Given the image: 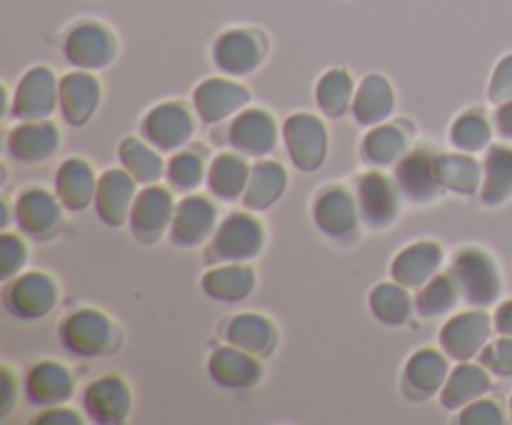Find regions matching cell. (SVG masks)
<instances>
[{
	"label": "cell",
	"instance_id": "6da1fadb",
	"mask_svg": "<svg viewBox=\"0 0 512 425\" xmlns=\"http://www.w3.org/2000/svg\"><path fill=\"white\" fill-rule=\"evenodd\" d=\"M60 343L73 355L95 358L113 353L120 345V333L98 310H75L60 325Z\"/></svg>",
	"mask_w": 512,
	"mask_h": 425
},
{
	"label": "cell",
	"instance_id": "7a4b0ae2",
	"mask_svg": "<svg viewBox=\"0 0 512 425\" xmlns=\"http://www.w3.org/2000/svg\"><path fill=\"white\" fill-rule=\"evenodd\" d=\"M453 278L458 280V288L468 303L480 305H493L495 300L503 293V278L495 265V260L488 253L478 248L460 250L453 260Z\"/></svg>",
	"mask_w": 512,
	"mask_h": 425
},
{
	"label": "cell",
	"instance_id": "3957f363",
	"mask_svg": "<svg viewBox=\"0 0 512 425\" xmlns=\"http://www.w3.org/2000/svg\"><path fill=\"white\" fill-rule=\"evenodd\" d=\"M263 225L248 213H233L220 223L215 230V238L208 248V260H228V263H240V260L255 258L263 248Z\"/></svg>",
	"mask_w": 512,
	"mask_h": 425
},
{
	"label": "cell",
	"instance_id": "277c9868",
	"mask_svg": "<svg viewBox=\"0 0 512 425\" xmlns=\"http://www.w3.org/2000/svg\"><path fill=\"white\" fill-rule=\"evenodd\" d=\"M58 303V288L45 273H25L3 290V305L23 320L45 318Z\"/></svg>",
	"mask_w": 512,
	"mask_h": 425
},
{
	"label": "cell",
	"instance_id": "5b68a950",
	"mask_svg": "<svg viewBox=\"0 0 512 425\" xmlns=\"http://www.w3.org/2000/svg\"><path fill=\"white\" fill-rule=\"evenodd\" d=\"M283 138L295 168L310 173L323 165L328 140H325L323 123L315 115H290L283 125Z\"/></svg>",
	"mask_w": 512,
	"mask_h": 425
},
{
	"label": "cell",
	"instance_id": "8992f818",
	"mask_svg": "<svg viewBox=\"0 0 512 425\" xmlns=\"http://www.w3.org/2000/svg\"><path fill=\"white\" fill-rule=\"evenodd\" d=\"M55 105H60V83L53 70L33 68L20 80L10 113L20 120H45Z\"/></svg>",
	"mask_w": 512,
	"mask_h": 425
},
{
	"label": "cell",
	"instance_id": "52a82bcc",
	"mask_svg": "<svg viewBox=\"0 0 512 425\" xmlns=\"http://www.w3.org/2000/svg\"><path fill=\"white\" fill-rule=\"evenodd\" d=\"M265 43L258 30H228L215 40L213 60L223 73L230 75H248L263 63Z\"/></svg>",
	"mask_w": 512,
	"mask_h": 425
},
{
	"label": "cell",
	"instance_id": "ba28073f",
	"mask_svg": "<svg viewBox=\"0 0 512 425\" xmlns=\"http://www.w3.org/2000/svg\"><path fill=\"white\" fill-rule=\"evenodd\" d=\"M173 198L165 188L158 185H148L135 195L133 210H130V230H133L135 240L140 243H158L160 235L165 233L170 223H173Z\"/></svg>",
	"mask_w": 512,
	"mask_h": 425
},
{
	"label": "cell",
	"instance_id": "9c48e42d",
	"mask_svg": "<svg viewBox=\"0 0 512 425\" xmlns=\"http://www.w3.org/2000/svg\"><path fill=\"white\" fill-rule=\"evenodd\" d=\"M193 130V115L180 103L158 105V108H153L145 115L143 125H140V133L160 153H170V150L180 148L193 135Z\"/></svg>",
	"mask_w": 512,
	"mask_h": 425
},
{
	"label": "cell",
	"instance_id": "30bf717a",
	"mask_svg": "<svg viewBox=\"0 0 512 425\" xmlns=\"http://www.w3.org/2000/svg\"><path fill=\"white\" fill-rule=\"evenodd\" d=\"M313 218L315 225H318L328 238L348 240L358 233V200H355L345 188H325L323 193L315 198Z\"/></svg>",
	"mask_w": 512,
	"mask_h": 425
},
{
	"label": "cell",
	"instance_id": "8fae6325",
	"mask_svg": "<svg viewBox=\"0 0 512 425\" xmlns=\"http://www.w3.org/2000/svg\"><path fill=\"white\" fill-rule=\"evenodd\" d=\"M58 195H50L43 188H30L15 203V220L20 230L35 240H48L58 233L63 215H60Z\"/></svg>",
	"mask_w": 512,
	"mask_h": 425
},
{
	"label": "cell",
	"instance_id": "7c38bea8",
	"mask_svg": "<svg viewBox=\"0 0 512 425\" xmlns=\"http://www.w3.org/2000/svg\"><path fill=\"white\" fill-rule=\"evenodd\" d=\"M490 338V318L480 310L453 315L440 330V345L455 360H470L480 355L483 345Z\"/></svg>",
	"mask_w": 512,
	"mask_h": 425
},
{
	"label": "cell",
	"instance_id": "4fadbf2b",
	"mask_svg": "<svg viewBox=\"0 0 512 425\" xmlns=\"http://www.w3.org/2000/svg\"><path fill=\"white\" fill-rule=\"evenodd\" d=\"M63 50L78 70H100L113 60L115 40L103 25L80 23L68 33Z\"/></svg>",
	"mask_w": 512,
	"mask_h": 425
},
{
	"label": "cell",
	"instance_id": "5bb4252c",
	"mask_svg": "<svg viewBox=\"0 0 512 425\" xmlns=\"http://www.w3.org/2000/svg\"><path fill=\"white\" fill-rule=\"evenodd\" d=\"M135 183L138 180L128 170H108L100 175L98 190H95V210L105 225L118 228L130 218L135 203Z\"/></svg>",
	"mask_w": 512,
	"mask_h": 425
},
{
	"label": "cell",
	"instance_id": "9a60e30c",
	"mask_svg": "<svg viewBox=\"0 0 512 425\" xmlns=\"http://www.w3.org/2000/svg\"><path fill=\"white\" fill-rule=\"evenodd\" d=\"M395 183L405 198L415 203H430L440 195L443 185L435 175V153L433 150H413L405 158H400L395 170Z\"/></svg>",
	"mask_w": 512,
	"mask_h": 425
},
{
	"label": "cell",
	"instance_id": "2e32d148",
	"mask_svg": "<svg viewBox=\"0 0 512 425\" xmlns=\"http://www.w3.org/2000/svg\"><path fill=\"white\" fill-rule=\"evenodd\" d=\"M83 405L93 423H123L130 413V390L118 375H105V378L88 385L83 395Z\"/></svg>",
	"mask_w": 512,
	"mask_h": 425
},
{
	"label": "cell",
	"instance_id": "e0dca14e",
	"mask_svg": "<svg viewBox=\"0 0 512 425\" xmlns=\"http://www.w3.org/2000/svg\"><path fill=\"white\" fill-rule=\"evenodd\" d=\"M358 208L370 228H388L400 213L398 190L383 173H368L358 180Z\"/></svg>",
	"mask_w": 512,
	"mask_h": 425
},
{
	"label": "cell",
	"instance_id": "ac0fdd59",
	"mask_svg": "<svg viewBox=\"0 0 512 425\" xmlns=\"http://www.w3.org/2000/svg\"><path fill=\"white\" fill-rule=\"evenodd\" d=\"M215 228V205L208 198L190 195L180 200L170 223V240L180 248H193L203 243Z\"/></svg>",
	"mask_w": 512,
	"mask_h": 425
},
{
	"label": "cell",
	"instance_id": "d6986e66",
	"mask_svg": "<svg viewBox=\"0 0 512 425\" xmlns=\"http://www.w3.org/2000/svg\"><path fill=\"white\" fill-rule=\"evenodd\" d=\"M275 143H278V125L265 110H245L230 125V145L250 158L268 155Z\"/></svg>",
	"mask_w": 512,
	"mask_h": 425
},
{
	"label": "cell",
	"instance_id": "ffe728a7",
	"mask_svg": "<svg viewBox=\"0 0 512 425\" xmlns=\"http://www.w3.org/2000/svg\"><path fill=\"white\" fill-rule=\"evenodd\" d=\"M248 100L250 93L243 85L220 78L205 80V83H200L193 93L195 110H198V115L205 123H220V120H225L228 115L245 108Z\"/></svg>",
	"mask_w": 512,
	"mask_h": 425
},
{
	"label": "cell",
	"instance_id": "44dd1931",
	"mask_svg": "<svg viewBox=\"0 0 512 425\" xmlns=\"http://www.w3.org/2000/svg\"><path fill=\"white\" fill-rule=\"evenodd\" d=\"M208 373L210 378L218 385L230 390H245L253 388L263 378V368L255 360V355L245 353V350L235 348H218L208 360Z\"/></svg>",
	"mask_w": 512,
	"mask_h": 425
},
{
	"label": "cell",
	"instance_id": "7402d4cb",
	"mask_svg": "<svg viewBox=\"0 0 512 425\" xmlns=\"http://www.w3.org/2000/svg\"><path fill=\"white\" fill-rule=\"evenodd\" d=\"M448 375V360H445L438 350H418L415 355H410L408 365H405L403 388L410 398L428 400L433 398L438 390H443Z\"/></svg>",
	"mask_w": 512,
	"mask_h": 425
},
{
	"label": "cell",
	"instance_id": "603a6c76",
	"mask_svg": "<svg viewBox=\"0 0 512 425\" xmlns=\"http://www.w3.org/2000/svg\"><path fill=\"white\" fill-rule=\"evenodd\" d=\"M440 263H443L440 245L423 240V243L408 245L403 253H398V258L390 265V273H393L395 283L420 290L430 278L438 275Z\"/></svg>",
	"mask_w": 512,
	"mask_h": 425
},
{
	"label": "cell",
	"instance_id": "cb8c5ba5",
	"mask_svg": "<svg viewBox=\"0 0 512 425\" xmlns=\"http://www.w3.org/2000/svg\"><path fill=\"white\" fill-rule=\"evenodd\" d=\"M25 395L33 405L53 408V405L65 403L73 395V375L63 365L53 363V360H43V363L33 365L28 370Z\"/></svg>",
	"mask_w": 512,
	"mask_h": 425
},
{
	"label": "cell",
	"instance_id": "d4e9b609",
	"mask_svg": "<svg viewBox=\"0 0 512 425\" xmlns=\"http://www.w3.org/2000/svg\"><path fill=\"white\" fill-rule=\"evenodd\" d=\"M58 130L48 120H25L23 125L10 130L8 153L20 163H40L50 158L58 148Z\"/></svg>",
	"mask_w": 512,
	"mask_h": 425
},
{
	"label": "cell",
	"instance_id": "484cf974",
	"mask_svg": "<svg viewBox=\"0 0 512 425\" xmlns=\"http://www.w3.org/2000/svg\"><path fill=\"white\" fill-rule=\"evenodd\" d=\"M100 100V83L90 73H68L60 78V113L65 123L85 125Z\"/></svg>",
	"mask_w": 512,
	"mask_h": 425
},
{
	"label": "cell",
	"instance_id": "4316f807",
	"mask_svg": "<svg viewBox=\"0 0 512 425\" xmlns=\"http://www.w3.org/2000/svg\"><path fill=\"white\" fill-rule=\"evenodd\" d=\"M98 178L93 168L85 160L70 158L65 160L55 175V195L68 210H83L95 200Z\"/></svg>",
	"mask_w": 512,
	"mask_h": 425
},
{
	"label": "cell",
	"instance_id": "83f0119b",
	"mask_svg": "<svg viewBox=\"0 0 512 425\" xmlns=\"http://www.w3.org/2000/svg\"><path fill=\"white\" fill-rule=\"evenodd\" d=\"M225 338L230 345L245 350V353L255 355V358H265L275 350V328L268 318L255 313L235 315L228 325H225Z\"/></svg>",
	"mask_w": 512,
	"mask_h": 425
},
{
	"label": "cell",
	"instance_id": "f1b7e54d",
	"mask_svg": "<svg viewBox=\"0 0 512 425\" xmlns=\"http://www.w3.org/2000/svg\"><path fill=\"white\" fill-rule=\"evenodd\" d=\"M485 365H475L463 360L453 373L445 380L443 390H440V398L448 410H460L465 405H470L473 400L483 398L490 388V378L485 373Z\"/></svg>",
	"mask_w": 512,
	"mask_h": 425
},
{
	"label": "cell",
	"instance_id": "f546056e",
	"mask_svg": "<svg viewBox=\"0 0 512 425\" xmlns=\"http://www.w3.org/2000/svg\"><path fill=\"white\" fill-rule=\"evenodd\" d=\"M395 95L383 75H368L353 98V115L360 125H378L393 113Z\"/></svg>",
	"mask_w": 512,
	"mask_h": 425
},
{
	"label": "cell",
	"instance_id": "4dcf8cb0",
	"mask_svg": "<svg viewBox=\"0 0 512 425\" xmlns=\"http://www.w3.org/2000/svg\"><path fill=\"white\" fill-rule=\"evenodd\" d=\"M435 175L443 190L460 195L478 193L483 185V165L470 155H435Z\"/></svg>",
	"mask_w": 512,
	"mask_h": 425
},
{
	"label": "cell",
	"instance_id": "1f68e13d",
	"mask_svg": "<svg viewBox=\"0 0 512 425\" xmlns=\"http://www.w3.org/2000/svg\"><path fill=\"white\" fill-rule=\"evenodd\" d=\"M512 195V148L493 145L483 163L480 198L485 205H500Z\"/></svg>",
	"mask_w": 512,
	"mask_h": 425
},
{
	"label": "cell",
	"instance_id": "d6a6232c",
	"mask_svg": "<svg viewBox=\"0 0 512 425\" xmlns=\"http://www.w3.org/2000/svg\"><path fill=\"white\" fill-rule=\"evenodd\" d=\"M285 190V170L283 165L273 163V160H263V163L250 168L248 188L243 193V203L248 210H265L280 198Z\"/></svg>",
	"mask_w": 512,
	"mask_h": 425
},
{
	"label": "cell",
	"instance_id": "836d02e7",
	"mask_svg": "<svg viewBox=\"0 0 512 425\" xmlns=\"http://www.w3.org/2000/svg\"><path fill=\"white\" fill-rule=\"evenodd\" d=\"M255 288V273L245 265H225V268H215L205 273L203 290L215 300H225V303H235L253 293Z\"/></svg>",
	"mask_w": 512,
	"mask_h": 425
},
{
	"label": "cell",
	"instance_id": "e575fe53",
	"mask_svg": "<svg viewBox=\"0 0 512 425\" xmlns=\"http://www.w3.org/2000/svg\"><path fill=\"white\" fill-rule=\"evenodd\" d=\"M250 180V168L240 155L225 153L213 160L208 170V185L218 198L235 200L245 193Z\"/></svg>",
	"mask_w": 512,
	"mask_h": 425
},
{
	"label": "cell",
	"instance_id": "d590c367",
	"mask_svg": "<svg viewBox=\"0 0 512 425\" xmlns=\"http://www.w3.org/2000/svg\"><path fill=\"white\" fill-rule=\"evenodd\" d=\"M460 300V288L458 280L450 275H435L428 283L420 288L418 298H415V310L423 318H438V315L450 313V310L458 305Z\"/></svg>",
	"mask_w": 512,
	"mask_h": 425
},
{
	"label": "cell",
	"instance_id": "8d00e7d4",
	"mask_svg": "<svg viewBox=\"0 0 512 425\" xmlns=\"http://www.w3.org/2000/svg\"><path fill=\"white\" fill-rule=\"evenodd\" d=\"M370 310L385 325H403L410 318L413 300L400 283H380L370 293Z\"/></svg>",
	"mask_w": 512,
	"mask_h": 425
},
{
	"label": "cell",
	"instance_id": "74e56055",
	"mask_svg": "<svg viewBox=\"0 0 512 425\" xmlns=\"http://www.w3.org/2000/svg\"><path fill=\"white\" fill-rule=\"evenodd\" d=\"M118 155H120V160H123V168L143 185H153L165 170L163 158H160L153 148H148L145 143H140L138 138L123 140L118 148Z\"/></svg>",
	"mask_w": 512,
	"mask_h": 425
},
{
	"label": "cell",
	"instance_id": "f35d334b",
	"mask_svg": "<svg viewBox=\"0 0 512 425\" xmlns=\"http://www.w3.org/2000/svg\"><path fill=\"white\" fill-rule=\"evenodd\" d=\"M353 98V78L345 70H330V73H325L320 78L318 90H315V100H318L320 110L328 118H340L353 105Z\"/></svg>",
	"mask_w": 512,
	"mask_h": 425
},
{
	"label": "cell",
	"instance_id": "ab89813d",
	"mask_svg": "<svg viewBox=\"0 0 512 425\" xmlns=\"http://www.w3.org/2000/svg\"><path fill=\"white\" fill-rule=\"evenodd\" d=\"M405 153V135L393 125L373 128L363 140V155L373 165H393Z\"/></svg>",
	"mask_w": 512,
	"mask_h": 425
},
{
	"label": "cell",
	"instance_id": "60d3db41",
	"mask_svg": "<svg viewBox=\"0 0 512 425\" xmlns=\"http://www.w3.org/2000/svg\"><path fill=\"white\" fill-rule=\"evenodd\" d=\"M490 123L480 113H468L458 118L450 128V143L463 153H475L490 143Z\"/></svg>",
	"mask_w": 512,
	"mask_h": 425
},
{
	"label": "cell",
	"instance_id": "b9f144b4",
	"mask_svg": "<svg viewBox=\"0 0 512 425\" xmlns=\"http://www.w3.org/2000/svg\"><path fill=\"white\" fill-rule=\"evenodd\" d=\"M168 180L175 190H195L203 180L205 168H203V158H200L198 150H188V153L175 155L173 160L168 163Z\"/></svg>",
	"mask_w": 512,
	"mask_h": 425
},
{
	"label": "cell",
	"instance_id": "7bdbcfd3",
	"mask_svg": "<svg viewBox=\"0 0 512 425\" xmlns=\"http://www.w3.org/2000/svg\"><path fill=\"white\" fill-rule=\"evenodd\" d=\"M480 365L490 370L495 375H503L510 378L512 375V335H505L498 343L488 345L485 350H480Z\"/></svg>",
	"mask_w": 512,
	"mask_h": 425
},
{
	"label": "cell",
	"instance_id": "ee69618b",
	"mask_svg": "<svg viewBox=\"0 0 512 425\" xmlns=\"http://www.w3.org/2000/svg\"><path fill=\"white\" fill-rule=\"evenodd\" d=\"M25 245L18 235L5 233L0 238V278H13L25 263Z\"/></svg>",
	"mask_w": 512,
	"mask_h": 425
},
{
	"label": "cell",
	"instance_id": "f6af8a7d",
	"mask_svg": "<svg viewBox=\"0 0 512 425\" xmlns=\"http://www.w3.org/2000/svg\"><path fill=\"white\" fill-rule=\"evenodd\" d=\"M503 413H500L498 405L493 400H473L470 405H465L463 413H460L458 423L463 425H503Z\"/></svg>",
	"mask_w": 512,
	"mask_h": 425
},
{
	"label": "cell",
	"instance_id": "bcb514c9",
	"mask_svg": "<svg viewBox=\"0 0 512 425\" xmlns=\"http://www.w3.org/2000/svg\"><path fill=\"white\" fill-rule=\"evenodd\" d=\"M488 95H490V100L498 105L512 100V55H508V58H503L498 63L493 78H490Z\"/></svg>",
	"mask_w": 512,
	"mask_h": 425
},
{
	"label": "cell",
	"instance_id": "7dc6e473",
	"mask_svg": "<svg viewBox=\"0 0 512 425\" xmlns=\"http://www.w3.org/2000/svg\"><path fill=\"white\" fill-rule=\"evenodd\" d=\"M35 423H43V425H80V418L75 410H68V408H50L45 410L43 415H38L35 418Z\"/></svg>",
	"mask_w": 512,
	"mask_h": 425
},
{
	"label": "cell",
	"instance_id": "c3c4849f",
	"mask_svg": "<svg viewBox=\"0 0 512 425\" xmlns=\"http://www.w3.org/2000/svg\"><path fill=\"white\" fill-rule=\"evenodd\" d=\"M495 128L503 138L512 140V100L508 103H500L498 113H495Z\"/></svg>",
	"mask_w": 512,
	"mask_h": 425
},
{
	"label": "cell",
	"instance_id": "681fc988",
	"mask_svg": "<svg viewBox=\"0 0 512 425\" xmlns=\"http://www.w3.org/2000/svg\"><path fill=\"white\" fill-rule=\"evenodd\" d=\"M0 378H3V400H0V415H8V410L13 408L15 400V380L10 375L8 368L0 370Z\"/></svg>",
	"mask_w": 512,
	"mask_h": 425
},
{
	"label": "cell",
	"instance_id": "f907efd6",
	"mask_svg": "<svg viewBox=\"0 0 512 425\" xmlns=\"http://www.w3.org/2000/svg\"><path fill=\"white\" fill-rule=\"evenodd\" d=\"M495 328H498V333L512 335V300L498 308V313H495Z\"/></svg>",
	"mask_w": 512,
	"mask_h": 425
},
{
	"label": "cell",
	"instance_id": "816d5d0a",
	"mask_svg": "<svg viewBox=\"0 0 512 425\" xmlns=\"http://www.w3.org/2000/svg\"><path fill=\"white\" fill-rule=\"evenodd\" d=\"M510 413H512V398H510Z\"/></svg>",
	"mask_w": 512,
	"mask_h": 425
}]
</instances>
